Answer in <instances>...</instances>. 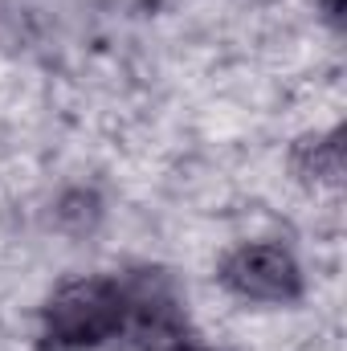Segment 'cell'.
Returning a JSON list of instances; mask_svg holds the SVG:
<instances>
[{
    "label": "cell",
    "mask_w": 347,
    "mask_h": 351,
    "mask_svg": "<svg viewBox=\"0 0 347 351\" xmlns=\"http://www.w3.org/2000/svg\"><path fill=\"white\" fill-rule=\"evenodd\" d=\"M131 315V298L110 278L66 282L45 302V339L58 348H98L123 331Z\"/></svg>",
    "instance_id": "cell-1"
},
{
    "label": "cell",
    "mask_w": 347,
    "mask_h": 351,
    "mask_svg": "<svg viewBox=\"0 0 347 351\" xmlns=\"http://www.w3.org/2000/svg\"><path fill=\"white\" fill-rule=\"evenodd\" d=\"M221 278L246 302L282 306V302H294L302 294V269L294 262V254L282 250V245H274V241H250V245H241L225 262Z\"/></svg>",
    "instance_id": "cell-2"
},
{
    "label": "cell",
    "mask_w": 347,
    "mask_h": 351,
    "mask_svg": "<svg viewBox=\"0 0 347 351\" xmlns=\"http://www.w3.org/2000/svg\"><path fill=\"white\" fill-rule=\"evenodd\" d=\"M176 351H208V348H176Z\"/></svg>",
    "instance_id": "cell-3"
}]
</instances>
